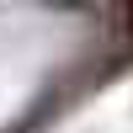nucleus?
Masks as SVG:
<instances>
[{
	"instance_id": "obj_1",
	"label": "nucleus",
	"mask_w": 133,
	"mask_h": 133,
	"mask_svg": "<svg viewBox=\"0 0 133 133\" xmlns=\"http://www.w3.org/2000/svg\"><path fill=\"white\" fill-rule=\"evenodd\" d=\"M123 27H128V43H133V0H123Z\"/></svg>"
}]
</instances>
